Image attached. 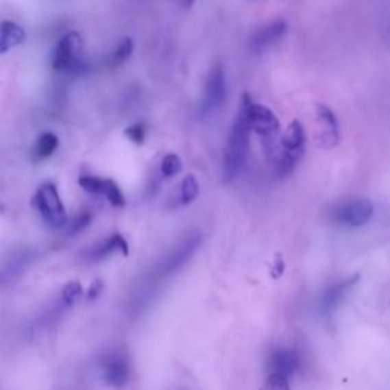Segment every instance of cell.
Returning a JSON list of instances; mask_svg holds the SVG:
<instances>
[{
  "label": "cell",
  "instance_id": "6da1fadb",
  "mask_svg": "<svg viewBox=\"0 0 390 390\" xmlns=\"http://www.w3.org/2000/svg\"><path fill=\"white\" fill-rule=\"evenodd\" d=\"M250 125L244 108H239L234 127L230 130L228 147L224 149L223 160V179L226 183L234 182L241 173L245 160H247L250 145Z\"/></svg>",
  "mask_w": 390,
  "mask_h": 390
},
{
  "label": "cell",
  "instance_id": "7a4b0ae2",
  "mask_svg": "<svg viewBox=\"0 0 390 390\" xmlns=\"http://www.w3.org/2000/svg\"><path fill=\"white\" fill-rule=\"evenodd\" d=\"M306 134L299 121H293L280 141V149L275 160V173L278 177L290 175L305 153Z\"/></svg>",
  "mask_w": 390,
  "mask_h": 390
},
{
  "label": "cell",
  "instance_id": "3957f363",
  "mask_svg": "<svg viewBox=\"0 0 390 390\" xmlns=\"http://www.w3.org/2000/svg\"><path fill=\"white\" fill-rule=\"evenodd\" d=\"M83 38L78 32H67L61 37L52 53V67L61 73H86L87 61L83 58Z\"/></svg>",
  "mask_w": 390,
  "mask_h": 390
},
{
  "label": "cell",
  "instance_id": "277c9868",
  "mask_svg": "<svg viewBox=\"0 0 390 390\" xmlns=\"http://www.w3.org/2000/svg\"><path fill=\"white\" fill-rule=\"evenodd\" d=\"M241 107L244 108L245 116H247L250 130L255 132L263 139L265 147L269 148L280 132V122L278 116L269 107L253 102L249 93H244Z\"/></svg>",
  "mask_w": 390,
  "mask_h": 390
},
{
  "label": "cell",
  "instance_id": "5b68a950",
  "mask_svg": "<svg viewBox=\"0 0 390 390\" xmlns=\"http://www.w3.org/2000/svg\"><path fill=\"white\" fill-rule=\"evenodd\" d=\"M32 203L47 224L53 226V228H63L67 223L64 204L61 202L58 191L53 183H43L37 189L36 195H34Z\"/></svg>",
  "mask_w": 390,
  "mask_h": 390
},
{
  "label": "cell",
  "instance_id": "8992f818",
  "mask_svg": "<svg viewBox=\"0 0 390 390\" xmlns=\"http://www.w3.org/2000/svg\"><path fill=\"white\" fill-rule=\"evenodd\" d=\"M374 215V204L369 198H351L337 204L331 212L332 220L349 228H360L371 221Z\"/></svg>",
  "mask_w": 390,
  "mask_h": 390
},
{
  "label": "cell",
  "instance_id": "52a82bcc",
  "mask_svg": "<svg viewBox=\"0 0 390 390\" xmlns=\"http://www.w3.org/2000/svg\"><path fill=\"white\" fill-rule=\"evenodd\" d=\"M228 99V84H226V73L221 64L212 67L206 83H204V92L202 98L200 110L202 114L206 116L221 108Z\"/></svg>",
  "mask_w": 390,
  "mask_h": 390
},
{
  "label": "cell",
  "instance_id": "ba28073f",
  "mask_svg": "<svg viewBox=\"0 0 390 390\" xmlns=\"http://www.w3.org/2000/svg\"><path fill=\"white\" fill-rule=\"evenodd\" d=\"M360 280V276L355 275L352 278H348L340 280V282H335L330 287H326L324 294H321V300H320V308L321 313L326 319H331L332 314L335 313V310L345 302V299L349 293L354 290V287L357 285V282Z\"/></svg>",
  "mask_w": 390,
  "mask_h": 390
},
{
  "label": "cell",
  "instance_id": "9c48e42d",
  "mask_svg": "<svg viewBox=\"0 0 390 390\" xmlns=\"http://www.w3.org/2000/svg\"><path fill=\"white\" fill-rule=\"evenodd\" d=\"M300 366L297 354L287 348L275 349L267 358V376H280L290 380Z\"/></svg>",
  "mask_w": 390,
  "mask_h": 390
},
{
  "label": "cell",
  "instance_id": "30bf717a",
  "mask_svg": "<svg viewBox=\"0 0 390 390\" xmlns=\"http://www.w3.org/2000/svg\"><path fill=\"white\" fill-rule=\"evenodd\" d=\"M289 31V23L285 20H275L259 28L250 38L252 52H264L270 46L276 45Z\"/></svg>",
  "mask_w": 390,
  "mask_h": 390
},
{
  "label": "cell",
  "instance_id": "8fae6325",
  "mask_svg": "<svg viewBox=\"0 0 390 390\" xmlns=\"http://www.w3.org/2000/svg\"><path fill=\"white\" fill-rule=\"evenodd\" d=\"M130 378V365L121 354H112L104 361V380L112 387H124Z\"/></svg>",
  "mask_w": 390,
  "mask_h": 390
},
{
  "label": "cell",
  "instance_id": "7c38bea8",
  "mask_svg": "<svg viewBox=\"0 0 390 390\" xmlns=\"http://www.w3.org/2000/svg\"><path fill=\"white\" fill-rule=\"evenodd\" d=\"M317 121H319V125L321 127L320 128L321 145L326 148L334 147L335 143L339 142V134H340L337 116L334 114V112L330 107L319 106L317 107Z\"/></svg>",
  "mask_w": 390,
  "mask_h": 390
},
{
  "label": "cell",
  "instance_id": "4fadbf2b",
  "mask_svg": "<svg viewBox=\"0 0 390 390\" xmlns=\"http://www.w3.org/2000/svg\"><path fill=\"white\" fill-rule=\"evenodd\" d=\"M114 252L124 253L125 256L128 255V252H130L128 243L125 241V238L119 234L108 236L106 241L97 244L93 249H88L87 250V259L88 261H93V263L101 261V259L107 258L108 255H112V253H114Z\"/></svg>",
  "mask_w": 390,
  "mask_h": 390
},
{
  "label": "cell",
  "instance_id": "5bb4252c",
  "mask_svg": "<svg viewBox=\"0 0 390 390\" xmlns=\"http://www.w3.org/2000/svg\"><path fill=\"white\" fill-rule=\"evenodd\" d=\"M26 38V32L22 26L5 20L0 23V56L11 51L12 47L22 45Z\"/></svg>",
  "mask_w": 390,
  "mask_h": 390
},
{
  "label": "cell",
  "instance_id": "9a60e30c",
  "mask_svg": "<svg viewBox=\"0 0 390 390\" xmlns=\"http://www.w3.org/2000/svg\"><path fill=\"white\" fill-rule=\"evenodd\" d=\"M60 145V141L57 138V134H53L51 132L43 133L37 139L36 147H34V160H46L57 151V148Z\"/></svg>",
  "mask_w": 390,
  "mask_h": 390
},
{
  "label": "cell",
  "instance_id": "2e32d148",
  "mask_svg": "<svg viewBox=\"0 0 390 390\" xmlns=\"http://www.w3.org/2000/svg\"><path fill=\"white\" fill-rule=\"evenodd\" d=\"M102 195H104L114 208L125 206V197L122 194L119 184L112 179H104V182H102Z\"/></svg>",
  "mask_w": 390,
  "mask_h": 390
},
{
  "label": "cell",
  "instance_id": "e0dca14e",
  "mask_svg": "<svg viewBox=\"0 0 390 390\" xmlns=\"http://www.w3.org/2000/svg\"><path fill=\"white\" fill-rule=\"evenodd\" d=\"M133 51H134L133 40L130 37H124L118 43V46L114 47V51L112 53V58H110V64L113 67H118L121 64H124L125 61L133 56Z\"/></svg>",
  "mask_w": 390,
  "mask_h": 390
},
{
  "label": "cell",
  "instance_id": "ac0fdd59",
  "mask_svg": "<svg viewBox=\"0 0 390 390\" xmlns=\"http://www.w3.org/2000/svg\"><path fill=\"white\" fill-rule=\"evenodd\" d=\"M200 194V186L194 175H186L180 184V195L179 202L180 204H189L193 203L195 198Z\"/></svg>",
  "mask_w": 390,
  "mask_h": 390
},
{
  "label": "cell",
  "instance_id": "d6986e66",
  "mask_svg": "<svg viewBox=\"0 0 390 390\" xmlns=\"http://www.w3.org/2000/svg\"><path fill=\"white\" fill-rule=\"evenodd\" d=\"M180 171H182V160L179 156L174 153H169L163 157L162 163H160V173L163 177L169 179V177H174L179 174Z\"/></svg>",
  "mask_w": 390,
  "mask_h": 390
},
{
  "label": "cell",
  "instance_id": "ffe728a7",
  "mask_svg": "<svg viewBox=\"0 0 390 390\" xmlns=\"http://www.w3.org/2000/svg\"><path fill=\"white\" fill-rule=\"evenodd\" d=\"M102 182H104V179H99V177L95 175H81L78 179L80 186L83 188L86 193L93 195L102 194Z\"/></svg>",
  "mask_w": 390,
  "mask_h": 390
},
{
  "label": "cell",
  "instance_id": "44dd1931",
  "mask_svg": "<svg viewBox=\"0 0 390 390\" xmlns=\"http://www.w3.org/2000/svg\"><path fill=\"white\" fill-rule=\"evenodd\" d=\"M83 294V285H81L78 280H71L64 285L63 291H61V297L66 304H75Z\"/></svg>",
  "mask_w": 390,
  "mask_h": 390
},
{
  "label": "cell",
  "instance_id": "7402d4cb",
  "mask_svg": "<svg viewBox=\"0 0 390 390\" xmlns=\"http://www.w3.org/2000/svg\"><path fill=\"white\" fill-rule=\"evenodd\" d=\"M125 136L133 143H136V145H142V143L147 139V127L145 124H142V122L130 125L125 130Z\"/></svg>",
  "mask_w": 390,
  "mask_h": 390
},
{
  "label": "cell",
  "instance_id": "603a6c76",
  "mask_svg": "<svg viewBox=\"0 0 390 390\" xmlns=\"http://www.w3.org/2000/svg\"><path fill=\"white\" fill-rule=\"evenodd\" d=\"M92 221V215H90V212H81V214H78L77 217H75V220L72 221L71 224V229H69V234L71 235H77L80 234V232H83L88 224H90Z\"/></svg>",
  "mask_w": 390,
  "mask_h": 390
},
{
  "label": "cell",
  "instance_id": "cb8c5ba5",
  "mask_svg": "<svg viewBox=\"0 0 390 390\" xmlns=\"http://www.w3.org/2000/svg\"><path fill=\"white\" fill-rule=\"evenodd\" d=\"M263 390H290V380L280 376H267Z\"/></svg>",
  "mask_w": 390,
  "mask_h": 390
},
{
  "label": "cell",
  "instance_id": "d4e9b609",
  "mask_svg": "<svg viewBox=\"0 0 390 390\" xmlns=\"http://www.w3.org/2000/svg\"><path fill=\"white\" fill-rule=\"evenodd\" d=\"M102 290H104V280H102V279H95L93 282H92V285L88 287V290H87V299L88 300L98 299L101 296Z\"/></svg>",
  "mask_w": 390,
  "mask_h": 390
},
{
  "label": "cell",
  "instance_id": "484cf974",
  "mask_svg": "<svg viewBox=\"0 0 390 390\" xmlns=\"http://www.w3.org/2000/svg\"><path fill=\"white\" fill-rule=\"evenodd\" d=\"M273 278H279L280 275H282L284 273V263H282V259L280 258H278V261L275 263V267H273Z\"/></svg>",
  "mask_w": 390,
  "mask_h": 390
},
{
  "label": "cell",
  "instance_id": "4316f807",
  "mask_svg": "<svg viewBox=\"0 0 390 390\" xmlns=\"http://www.w3.org/2000/svg\"><path fill=\"white\" fill-rule=\"evenodd\" d=\"M194 2H195V0H182V3H183V6H184V8H186V10L191 8V6L194 5Z\"/></svg>",
  "mask_w": 390,
  "mask_h": 390
}]
</instances>
